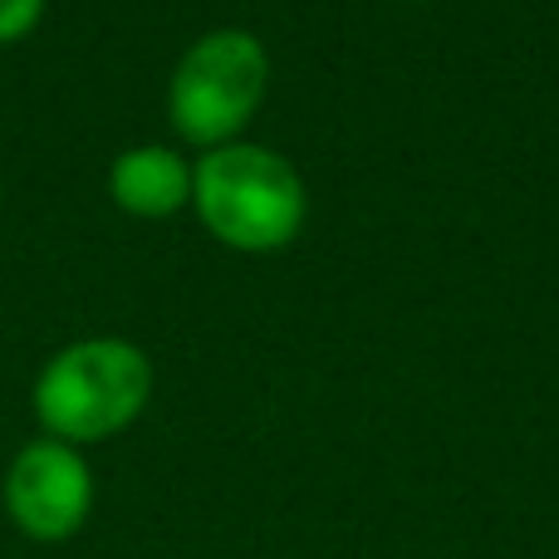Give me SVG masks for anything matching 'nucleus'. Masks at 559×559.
Segmentation results:
<instances>
[{"instance_id":"1","label":"nucleus","mask_w":559,"mask_h":559,"mask_svg":"<svg viewBox=\"0 0 559 559\" xmlns=\"http://www.w3.org/2000/svg\"><path fill=\"white\" fill-rule=\"evenodd\" d=\"M153 397V358L128 338H79L39 368L29 388L45 437L69 447L108 442L143 417Z\"/></svg>"},{"instance_id":"2","label":"nucleus","mask_w":559,"mask_h":559,"mask_svg":"<svg viewBox=\"0 0 559 559\" xmlns=\"http://www.w3.org/2000/svg\"><path fill=\"white\" fill-rule=\"evenodd\" d=\"M192 206L202 226L231 251H280L309 216L305 177L289 157L261 143H226L192 167Z\"/></svg>"},{"instance_id":"3","label":"nucleus","mask_w":559,"mask_h":559,"mask_svg":"<svg viewBox=\"0 0 559 559\" xmlns=\"http://www.w3.org/2000/svg\"><path fill=\"white\" fill-rule=\"evenodd\" d=\"M271 88V55L251 29H206L177 59L167 84L173 128L197 147H226L241 138Z\"/></svg>"},{"instance_id":"4","label":"nucleus","mask_w":559,"mask_h":559,"mask_svg":"<svg viewBox=\"0 0 559 559\" xmlns=\"http://www.w3.org/2000/svg\"><path fill=\"white\" fill-rule=\"evenodd\" d=\"M0 501L5 515L25 540L35 545H64L88 525L94 511V472H88L84 452L55 437H35L25 442L5 466L0 481Z\"/></svg>"},{"instance_id":"5","label":"nucleus","mask_w":559,"mask_h":559,"mask_svg":"<svg viewBox=\"0 0 559 559\" xmlns=\"http://www.w3.org/2000/svg\"><path fill=\"white\" fill-rule=\"evenodd\" d=\"M108 197L123 206L128 216H173L192 202V163L173 147H128L108 167Z\"/></svg>"},{"instance_id":"6","label":"nucleus","mask_w":559,"mask_h":559,"mask_svg":"<svg viewBox=\"0 0 559 559\" xmlns=\"http://www.w3.org/2000/svg\"><path fill=\"white\" fill-rule=\"evenodd\" d=\"M45 15V0H0V45L25 39Z\"/></svg>"}]
</instances>
